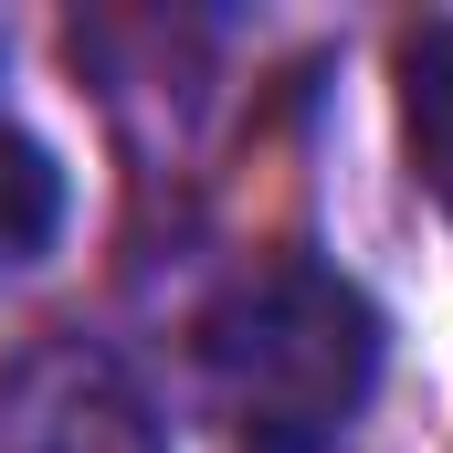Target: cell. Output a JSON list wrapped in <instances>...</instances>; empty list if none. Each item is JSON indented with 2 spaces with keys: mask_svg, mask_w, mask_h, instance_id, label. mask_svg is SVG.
Returning <instances> with one entry per match:
<instances>
[{
  "mask_svg": "<svg viewBox=\"0 0 453 453\" xmlns=\"http://www.w3.org/2000/svg\"><path fill=\"white\" fill-rule=\"evenodd\" d=\"M53 232H64V169H53L42 137H21V127L0 116V285H11L21 264H42Z\"/></svg>",
  "mask_w": 453,
  "mask_h": 453,
  "instance_id": "4",
  "label": "cell"
},
{
  "mask_svg": "<svg viewBox=\"0 0 453 453\" xmlns=\"http://www.w3.org/2000/svg\"><path fill=\"white\" fill-rule=\"evenodd\" d=\"M380 306L317 253H274L201 317V380L242 453H338L380 390Z\"/></svg>",
  "mask_w": 453,
  "mask_h": 453,
  "instance_id": "1",
  "label": "cell"
},
{
  "mask_svg": "<svg viewBox=\"0 0 453 453\" xmlns=\"http://www.w3.org/2000/svg\"><path fill=\"white\" fill-rule=\"evenodd\" d=\"M0 453H169V443L116 348L32 338L0 358Z\"/></svg>",
  "mask_w": 453,
  "mask_h": 453,
  "instance_id": "2",
  "label": "cell"
},
{
  "mask_svg": "<svg viewBox=\"0 0 453 453\" xmlns=\"http://www.w3.org/2000/svg\"><path fill=\"white\" fill-rule=\"evenodd\" d=\"M401 137H411V180L453 222V21L401 32Z\"/></svg>",
  "mask_w": 453,
  "mask_h": 453,
  "instance_id": "3",
  "label": "cell"
}]
</instances>
